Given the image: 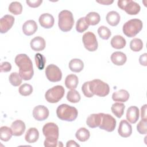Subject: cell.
Here are the masks:
<instances>
[{"instance_id":"5bb4252c","label":"cell","mask_w":147,"mask_h":147,"mask_svg":"<svg viewBox=\"0 0 147 147\" xmlns=\"http://www.w3.org/2000/svg\"><path fill=\"white\" fill-rule=\"evenodd\" d=\"M119 134L122 137H128L132 133V127L126 120H122L118 129Z\"/></svg>"},{"instance_id":"4dcf8cb0","label":"cell","mask_w":147,"mask_h":147,"mask_svg":"<svg viewBox=\"0 0 147 147\" xmlns=\"http://www.w3.org/2000/svg\"><path fill=\"white\" fill-rule=\"evenodd\" d=\"M13 135L12 130L11 128H9L7 126H2L0 128V138L2 141L5 142L8 141Z\"/></svg>"},{"instance_id":"603a6c76","label":"cell","mask_w":147,"mask_h":147,"mask_svg":"<svg viewBox=\"0 0 147 147\" xmlns=\"http://www.w3.org/2000/svg\"><path fill=\"white\" fill-rule=\"evenodd\" d=\"M129 94L126 90L121 89L113 94L112 99L114 101L125 102L129 99Z\"/></svg>"},{"instance_id":"1f68e13d","label":"cell","mask_w":147,"mask_h":147,"mask_svg":"<svg viewBox=\"0 0 147 147\" xmlns=\"http://www.w3.org/2000/svg\"><path fill=\"white\" fill-rule=\"evenodd\" d=\"M67 100L71 103H78L80 101L81 97L80 94L75 89L69 91L67 95Z\"/></svg>"},{"instance_id":"e575fe53","label":"cell","mask_w":147,"mask_h":147,"mask_svg":"<svg viewBox=\"0 0 147 147\" xmlns=\"http://www.w3.org/2000/svg\"><path fill=\"white\" fill-rule=\"evenodd\" d=\"M88 26L85 17H81L76 22V30L79 33H83L88 28Z\"/></svg>"},{"instance_id":"d6986e66","label":"cell","mask_w":147,"mask_h":147,"mask_svg":"<svg viewBox=\"0 0 147 147\" xmlns=\"http://www.w3.org/2000/svg\"><path fill=\"white\" fill-rule=\"evenodd\" d=\"M45 44V40L40 36H37L33 38L30 43L31 48L34 51H41L44 50Z\"/></svg>"},{"instance_id":"8fae6325","label":"cell","mask_w":147,"mask_h":147,"mask_svg":"<svg viewBox=\"0 0 147 147\" xmlns=\"http://www.w3.org/2000/svg\"><path fill=\"white\" fill-rule=\"evenodd\" d=\"M45 75L47 79L52 82H59L62 78L61 70L55 64H49L46 67Z\"/></svg>"},{"instance_id":"8992f818","label":"cell","mask_w":147,"mask_h":147,"mask_svg":"<svg viewBox=\"0 0 147 147\" xmlns=\"http://www.w3.org/2000/svg\"><path fill=\"white\" fill-rule=\"evenodd\" d=\"M89 87L92 94L100 97L106 96L110 92L109 84L100 79H94L90 81Z\"/></svg>"},{"instance_id":"ba28073f","label":"cell","mask_w":147,"mask_h":147,"mask_svg":"<svg viewBox=\"0 0 147 147\" xmlns=\"http://www.w3.org/2000/svg\"><path fill=\"white\" fill-rule=\"evenodd\" d=\"M118 6L129 15H136L141 9L140 5L131 0H119L118 1Z\"/></svg>"},{"instance_id":"bcb514c9","label":"cell","mask_w":147,"mask_h":147,"mask_svg":"<svg viewBox=\"0 0 147 147\" xmlns=\"http://www.w3.org/2000/svg\"><path fill=\"white\" fill-rule=\"evenodd\" d=\"M67 147H70V146H80V145L77 144L75 141L74 140H69L67 142L66 144Z\"/></svg>"},{"instance_id":"836d02e7","label":"cell","mask_w":147,"mask_h":147,"mask_svg":"<svg viewBox=\"0 0 147 147\" xmlns=\"http://www.w3.org/2000/svg\"><path fill=\"white\" fill-rule=\"evenodd\" d=\"M22 78L20 76V74L16 72H12L9 77V82L11 85L15 87L20 86L22 83Z\"/></svg>"},{"instance_id":"83f0119b","label":"cell","mask_w":147,"mask_h":147,"mask_svg":"<svg viewBox=\"0 0 147 147\" xmlns=\"http://www.w3.org/2000/svg\"><path fill=\"white\" fill-rule=\"evenodd\" d=\"M85 19L88 25H95L99 22L100 17L98 13L93 11L88 13L85 17Z\"/></svg>"},{"instance_id":"f546056e","label":"cell","mask_w":147,"mask_h":147,"mask_svg":"<svg viewBox=\"0 0 147 147\" xmlns=\"http://www.w3.org/2000/svg\"><path fill=\"white\" fill-rule=\"evenodd\" d=\"M90 136V131L85 127H80L75 133L76 138L81 142H85L88 140Z\"/></svg>"},{"instance_id":"44dd1931","label":"cell","mask_w":147,"mask_h":147,"mask_svg":"<svg viewBox=\"0 0 147 147\" xmlns=\"http://www.w3.org/2000/svg\"><path fill=\"white\" fill-rule=\"evenodd\" d=\"M102 113L90 115L86 120L87 125L91 128H95L99 126L101 122Z\"/></svg>"},{"instance_id":"d6a6232c","label":"cell","mask_w":147,"mask_h":147,"mask_svg":"<svg viewBox=\"0 0 147 147\" xmlns=\"http://www.w3.org/2000/svg\"><path fill=\"white\" fill-rule=\"evenodd\" d=\"M9 11L14 15L20 14L22 11V5L17 1L13 2L9 5Z\"/></svg>"},{"instance_id":"30bf717a","label":"cell","mask_w":147,"mask_h":147,"mask_svg":"<svg viewBox=\"0 0 147 147\" xmlns=\"http://www.w3.org/2000/svg\"><path fill=\"white\" fill-rule=\"evenodd\" d=\"M116 126V120L109 114L102 113L101 122L99 126L100 129L105 130L108 132L114 131Z\"/></svg>"},{"instance_id":"d590c367","label":"cell","mask_w":147,"mask_h":147,"mask_svg":"<svg viewBox=\"0 0 147 147\" xmlns=\"http://www.w3.org/2000/svg\"><path fill=\"white\" fill-rule=\"evenodd\" d=\"M130 48L134 52L140 51L143 48V42L141 39L134 38L130 41Z\"/></svg>"},{"instance_id":"7a4b0ae2","label":"cell","mask_w":147,"mask_h":147,"mask_svg":"<svg viewBox=\"0 0 147 147\" xmlns=\"http://www.w3.org/2000/svg\"><path fill=\"white\" fill-rule=\"evenodd\" d=\"M42 133L45 137L44 146L47 147H55L57 146V140L59 132L58 126L53 122H48L44 125Z\"/></svg>"},{"instance_id":"d4e9b609","label":"cell","mask_w":147,"mask_h":147,"mask_svg":"<svg viewBox=\"0 0 147 147\" xmlns=\"http://www.w3.org/2000/svg\"><path fill=\"white\" fill-rule=\"evenodd\" d=\"M106 18L107 23L110 25L112 26H115L119 24L121 17L118 13L117 11H111L107 14Z\"/></svg>"},{"instance_id":"b9f144b4","label":"cell","mask_w":147,"mask_h":147,"mask_svg":"<svg viewBox=\"0 0 147 147\" xmlns=\"http://www.w3.org/2000/svg\"><path fill=\"white\" fill-rule=\"evenodd\" d=\"M11 64L7 61L2 62L1 64V72H7L11 70Z\"/></svg>"},{"instance_id":"5b68a950","label":"cell","mask_w":147,"mask_h":147,"mask_svg":"<svg viewBox=\"0 0 147 147\" xmlns=\"http://www.w3.org/2000/svg\"><path fill=\"white\" fill-rule=\"evenodd\" d=\"M143 24L141 20L134 18L124 24L122 28L123 33L129 37H133L142 29Z\"/></svg>"},{"instance_id":"9a60e30c","label":"cell","mask_w":147,"mask_h":147,"mask_svg":"<svg viewBox=\"0 0 147 147\" xmlns=\"http://www.w3.org/2000/svg\"><path fill=\"white\" fill-rule=\"evenodd\" d=\"M38 21L42 27L46 29H49L53 26L55 20L51 14L44 13L40 16Z\"/></svg>"},{"instance_id":"4fadbf2b","label":"cell","mask_w":147,"mask_h":147,"mask_svg":"<svg viewBox=\"0 0 147 147\" xmlns=\"http://www.w3.org/2000/svg\"><path fill=\"white\" fill-rule=\"evenodd\" d=\"M14 22V17L11 15L6 14L1 18L0 20V32L6 33L11 29Z\"/></svg>"},{"instance_id":"ac0fdd59","label":"cell","mask_w":147,"mask_h":147,"mask_svg":"<svg viewBox=\"0 0 147 147\" xmlns=\"http://www.w3.org/2000/svg\"><path fill=\"white\" fill-rule=\"evenodd\" d=\"M139 115L140 112L137 107L133 106L127 109L126 112V119L131 123H135L138 121Z\"/></svg>"},{"instance_id":"8d00e7d4","label":"cell","mask_w":147,"mask_h":147,"mask_svg":"<svg viewBox=\"0 0 147 147\" xmlns=\"http://www.w3.org/2000/svg\"><path fill=\"white\" fill-rule=\"evenodd\" d=\"M98 33L99 37L103 40H108L111 35L110 30L105 26H100L99 27Z\"/></svg>"},{"instance_id":"52a82bcc","label":"cell","mask_w":147,"mask_h":147,"mask_svg":"<svg viewBox=\"0 0 147 147\" xmlns=\"http://www.w3.org/2000/svg\"><path fill=\"white\" fill-rule=\"evenodd\" d=\"M65 90L62 86L57 85L49 89L45 94L47 102L52 103L58 102L64 96Z\"/></svg>"},{"instance_id":"7c38bea8","label":"cell","mask_w":147,"mask_h":147,"mask_svg":"<svg viewBox=\"0 0 147 147\" xmlns=\"http://www.w3.org/2000/svg\"><path fill=\"white\" fill-rule=\"evenodd\" d=\"M49 110L48 108L42 105L36 106L33 110V116L35 119L41 121L46 119L49 116Z\"/></svg>"},{"instance_id":"7402d4cb","label":"cell","mask_w":147,"mask_h":147,"mask_svg":"<svg viewBox=\"0 0 147 147\" xmlns=\"http://www.w3.org/2000/svg\"><path fill=\"white\" fill-rule=\"evenodd\" d=\"M39 138V132L35 127L29 128L25 136V139L28 143H34L36 142Z\"/></svg>"},{"instance_id":"ab89813d","label":"cell","mask_w":147,"mask_h":147,"mask_svg":"<svg viewBox=\"0 0 147 147\" xmlns=\"http://www.w3.org/2000/svg\"><path fill=\"white\" fill-rule=\"evenodd\" d=\"M147 119H142L137 125V130L140 134H146L147 133Z\"/></svg>"},{"instance_id":"2e32d148","label":"cell","mask_w":147,"mask_h":147,"mask_svg":"<svg viewBox=\"0 0 147 147\" xmlns=\"http://www.w3.org/2000/svg\"><path fill=\"white\" fill-rule=\"evenodd\" d=\"M13 135L14 136H20L23 134L25 130V124L21 120H16L14 121L10 127Z\"/></svg>"},{"instance_id":"6da1fadb","label":"cell","mask_w":147,"mask_h":147,"mask_svg":"<svg viewBox=\"0 0 147 147\" xmlns=\"http://www.w3.org/2000/svg\"><path fill=\"white\" fill-rule=\"evenodd\" d=\"M15 63L19 67V74L23 80H30L34 74L33 64L26 54H19L15 57Z\"/></svg>"},{"instance_id":"f6af8a7d","label":"cell","mask_w":147,"mask_h":147,"mask_svg":"<svg viewBox=\"0 0 147 147\" xmlns=\"http://www.w3.org/2000/svg\"><path fill=\"white\" fill-rule=\"evenodd\" d=\"M141 119H147L146 118V105H144L141 109Z\"/></svg>"},{"instance_id":"ffe728a7","label":"cell","mask_w":147,"mask_h":147,"mask_svg":"<svg viewBox=\"0 0 147 147\" xmlns=\"http://www.w3.org/2000/svg\"><path fill=\"white\" fill-rule=\"evenodd\" d=\"M127 60L126 55L122 52H115L111 55V60L116 65H123Z\"/></svg>"},{"instance_id":"484cf974","label":"cell","mask_w":147,"mask_h":147,"mask_svg":"<svg viewBox=\"0 0 147 147\" xmlns=\"http://www.w3.org/2000/svg\"><path fill=\"white\" fill-rule=\"evenodd\" d=\"M79 83L78 78L76 75L69 74L67 76L65 79V85L68 89L73 90L77 87Z\"/></svg>"},{"instance_id":"e0dca14e","label":"cell","mask_w":147,"mask_h":147,"mask_svg":"<svg viewBox=\"0 0 147 147\" xmlns=\"http://www.w3.org/2000/svg\"><path fill=\"white\" fill-rule=\"evenodd\" d=\"M37 28L36 22L32 20L26 21L22 25L23 33L26 36H31L35 33Z\"/></svg>"},{"instance_id":"60d3db41","label":"cell","mask_w":147,"mask_h":147,"mask_svg":"<svg viewBox=\"0 0 147 147\" xmlns=\"http://www.w3.org/2000/svg\"><path fill=\"white\" fill-rule=\"evenodd\" d=\"M82 90L85 96L88 98H91L94 96V94H92L90 90L89 87V82H86L82 86Z\"/></svg>"},{"instance_id":"74e56055","label":"cell","mask_w":147,"mask_h":147,"mask_svg":"<svg viewBox=\"0 0 147 147\" xmlns=\"http://www.w3.org/2000/svg\"><path fill=\"white\" fill-rule=\"evenodd\" d=\"M34 59L36 66L38 69H39L40 70L43 69L46 63V59L45 56L42 54L38 53L35 55Z\"/></svg>"},{"instance_id":"f1b7e54d","label":"cell","mask_w":147,"mask_h":147,"mask_svg":"<svg viewBox=\"0 0 147 147\" xmlns=\"http://www.w3.org/2000/svg\"><path fill=\"white\" fill-rule=\"evenodd\" d=\"M125 106L122 103L116 102L113 104L111 109L112 113L118 118H120L123 114Z\"/></svg>"},{"instance_id":"f35d334b","label":"cell","mask_w":147,"mask_h":147,"mask_svg":"<svg viewBox=\"0 0 147 147\" xmlns=\"http://www.w3.org/2000/svg\"><path fill=\"white\" fill-rule=\"evenodd\" d=\"M33 92L32 86L28 83H24L19 88V92L23 96H28Z\"/></svg>"},{"instance_id":"ee69618b","label":"cell","mask_w":147,"mask_h":147,"mask_svg":"<svg viewBox=\"0 0 147 147\" xmlns=\"http://www.w3.org/2000/svg\"><path fill=\"white\" fill-rule=\"evenodd\" d=\"M139 62L141 65L144 66L147 65V53H145L141 55L139 58Z\"/></svg>"},{"instance_id":"7bdbcfd3","label":"cell","mask_w":147,"mask_h":147,"mask_svg":"<svg viewBox=\"0 0 147 147\" xmlns=\"http://www.w3.org/2000/svg\"><path fill=\"white\" fill-rule=\"evenodd\" d=\"M28 5L31 7H37L40 6L42 3V0H34V1H26Z\"/></svg>"},{"instance_id":"4316f807","label":"cell","mask_w":147,"mask_h":147,"mask_svg":"<svg viewBox=\"0 0 147 147\" xmlns=\"http://www.w3.org/2000/svg\"><path fill=\"white\" fill-rule=\"evenodd\" d=\"M69 68L72 72H79L83 70L84 68V63L80 59H74L69 61Z\"/></svg>"},{"instance_id":"3957f363","label":"cell","mask_w":147,"mask_h":147,"mask_svg":"<svg viewBox=\"0 0 147 147\" xmlns=\"http://www.w3.org/2000/svg\"><path fill=\"white\" fill-rule=\"evenodd\" d=\"M56 114L60 119L71 122L76 119L78 112L75 107L71 106L67 104H61L57 107Z\"/></svg>"},{"instance_id":"9c48e42d","label":"cell","mask_w":147,"mask_h":147,"mask_svg":"<svg viewBox=\"0 0 147 147\" xmlns=\"http://www.w3.org/2000/svg\"><path fill=\"white\" fill-rule=\"evenodd\" d=\"M82 41L84 47L88 51L93 52L98 48V41L94 33L91 32L85 33L82 37Z\"/></svg>"},{"instance_id":"277c9868","label":"cell","mask_w":147,"mask_h":147,"mask_svg":"<svg viewBox=\"0 0 147 147\" xmlns=\"http://www.w3.org/2000/svg\"><path fill=\"white\" fill-rule=\"evenodd\" d=\"M58 25L60 29L64 32L71 30L74 24L72 13L67 10H64L60 12L58 16Z\"/></svg>"},{"instance_id":"7dc6e473","label":"cell","mask_w":147,"mask_h":147,"mask_svg":"<svg viewBox=\"0 0 147 147\" xmlns=\"http://www.w3.org/2000/svg\"><path fill=\"white\" fill-rule=\"evenodd\" d=\"M98 3H101V4H103V5H110L112 3H113V1H105V0H103V1H96Z\"/></svg>"},{"instance_id":"cb8c5ba5","label":"cell","mask_w":147,"mask_h":147,"mask_svg":"<svg viewBox=\"0 0 147 147\" xmlns=\"http://www.w3.org/2000/svg\"><path fill=\"white\" fill-rule=\"evenodd\" d=\"M111 45L113 48L117 49L123 48L126 44V40L120 35L114 36L111 40Z\"/></svg>"}]
</instances>
